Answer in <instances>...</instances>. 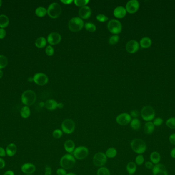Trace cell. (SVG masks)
<instances>
[{
  "label": "cell",
  "instance_id": "obj_1",
  "mask_svg": "<svg viewBox=\"0 0 175 175\" xmlns=\"http://www.w3.org/2000/svg\"><path fill=\"white\" fill-rule=\"evenodd\" d=\"M60 165L65 169H72L76 163V159L71 153H66L61 157L59 162Z\"/></svg>",
  "mask_w": 175,
  "mask_h": 175
},
{
  "label": "cell",
  "instance_id": "obj_2",
  "mask_svg": "<svg viewBox=\"0 0 175 175\" xmlns=\"http://www.w3.org/2000/svg\"><path fill=\"white\" fill-rule=\"evenodd\" d=\"M130 145L133 151L138 155H142L145 153L147 148L146 142L144 140L138 138L132 140Z\"/></svg>",
  "mask_w": 175,
  "mask_h": 175
},
{
  "label": "cell",
  "instance_id": "obj_3",
  "mask_svg": "<svg viewBox=\"0 0 175 175\" xmlns=\"http://www.w3.org/2000/svg\"><path fill=\"white\" fill-rule=\"evenodd\" d=\"M36 95L34 91L32 90H27L23 93L21 97V100L26 106H30L36 102Z\"/></svg>",
  "mask_w": 175,
  "mask_h": 175
},
{
  "label": "cell",
  "instance_id": "obj_4",
  "mask_svg": "<svg viewBox=\"0 0 175 175\" xmlns=\"http://www.w3.org/2000/svg\"><path fill=\"white\" fill-rule=\"evenodd\" d=\"M141 116L142 119L145 121L150 122L155 118V112L152 106L146 105L142 108Z\"/></svg>",
  "mask_w": 175,
  "mask_h": 175
},
{
  "label": "cell",
  "instance_id": "obj_5",
  "mask_svg": "<svg viewBox=\"0 0 175 175\" xmlns=\"http://www.w3.org/2000/svg\"><path fill=\"white\" fill-rule=\"evenodd\" d=\"M84 26V23L83 20L79 17H74L72 18L69 21L68 27L71 32H78L83 29Z\"/></svg>",
  "mask_w": 175,
  "mask_h": 175
},
{
  "label": "cell",
  "instance_id": "obj_6",
  "mask_svg": "<svg viewBox=\"0 0 175 175\" xmlns=\"http://www.w3.org/2000/svg\"><path fill=\"white\" fill-rule=\"evenodd\" d=\"M76 124L73 120L71 119H66L63 121L61 124V130L63 133L71 134L75 131Z\"/></svg>",
  "mask_w": 175,
  "mask_h": 175
},
{
  "label": "cell",
  "instance_id": "obj_7",
  "mask_svg": "<svg viewBox=\"0 0 175 175\" xmlns=\"http://www.w3.org/2000/svg\"><path fill=\"white\" fill-rule=\"evenodd\" d=\"M61 8L59 3L54 2L50 5L47 9V14L50 17L53 19L57 18L61 14Z\"/></svg>",
  "mask_w": 175,
  "mask_h": 175
},
{
  "label": "cell",
  "instance_id": "obj_8",
  "mask_svg": "<svg viewBox=\"0 0 175 175\" xmlns=\"http://www.w3.org/2000/svg\"><path fill=\"white\" fill-rule=\"evenodd\" d=\"M89 149L85 146H79L75 148L72 155L76 159L82 160L88 156Z\"/></svg>",
  "mask_w": 175,
  "mask_h": 175
},
{
  "label": "cell",
  "instance_id": "obj_9",
  "mask_svg": "<svg viewBox=\"0 0 175 175\" xmlns=\"http://www.w3.org/2000/svg\"><path fill=\"white\" fill-rule=\"evenodd\" d=\"M108 160L106 154L103 152H98L95 154L93 158V162L94 165L97 167L104 166Z\"/></svg>",
  "mask_w": 175,
  "mask_h": 175
},
{
  "label": "cell",
  "instance_id": "obj_10",
  "mask_svg": "<svg viewBox=\"0 0 175 175\" xmlns=\"http://www.w3.org/2000/svg\"><path fill=\"white\" fill-rule=\"evenodd\" d=\"M108 28L111 33L117 35L122 31V25L118 20L112 19L108 22Z\"/></svg>",
  "mask_w": 175,
  "mask_h": 175
},
{
  "label": "cell",
  "instance_id": "obj_11",
  "mask_svg": "<svg viewBox=\"0 0 175 175\" xmlns=\"http://www.w3.org/2000/svg\"><path fill=\"white\" fill-rule=\"evenodd\" d=\"M132 120L131 115L126 112H123L118 115L116 118V123L121 126L127 125L130 123Z\"/></svg>",
  "mask_w": 175,
  "mask_h": 175
},
{
  "label": "cell",
  "instance_id": "obj_12",
  "mask_svg": "<svg viewBox=\"0 0 175 175\" xmlns=\"http://www.w3.org/2000/svg\"><path fill=\"white\" fill-rule=\"evenodd\" d=\"M139 3L137 0H130L126 4V10L129 14H135L139 9Z\"/></svg>",
  "mask_w": 175,
  "mask_h": 175
},
{
  "label": "cell",
  "instance_id": "obj_13",
  "mask_svg": "<svg viewBox=\"0 0 175 175\" xmlns=\"http://www.w3.org/2000/svg\"><path fill=\"white\" fill-rule=\"evenodd\" d=\"M33 81L36 84L43 86L47 83L48 82V78L47 75L43 73H36L33 77Z\"/></svg>",
  "mask_w": 175,
  "mask_h": 175
},
{
  "label": "cell",
  "instance_id": "obj_14",
  "mask_svg": "<svg viewBox=\"0 0 175 175\" xmlns=\"http://www.w3.org/2000/svg\"><path fill=\"white\" fill-rule=\"evenodd\" d=\"M139 45L137 41L131 40L126 44V49L129 53H135L139 49Z\"/></svg>",
  "mask_w": 175,
  "mask_h": 175
},
{
  "label": "cell",
  "instance_id": "obj_15",
  "mask_svg": "<svg viewBox=\"0 0 175 175\" xmlns=\"http://www.w3.org/2000/svg\"><path fill=\"white\" fill-rule=\"evenodd\" d=\"M61 37L60 34L53 32L48 35L47 41L51 45H55L61 41Z\"/></svg>",
  "mask_w": 175,
  "mask_h": 175
},
{
  "label": "cell",
  "instance_id": "obj_16",
  "mask_svg": "<svg viewBox=\"0 0 175 175\" xmlns=\"http://www.w3.org/2000/svg\"><path fill=\"white\" fill-rule=\"evenodd\" d=\"M152 172L153 175H168L166 168L162 164H157L154 166Z\"/></svg>",
  "mask_w": 175,
  "mask_h": 175
},
{
  "label": "cell",
  "instance_id": "obj_17",
  "mask_svg": "<svg viewBox=\"0 0 175 175\" xmlns=\"http://www.w3.org/2000/svg\"><path fill=\"white\" fill-rule=\"evenodd\" d=\"M92 11L89 6H85L79 8V17L84 19H87L90 17Z\"/></svg>",
  "mask_w": 175,
  "mask_h": 175
},
{
  "label": "cell",
  "instance_id": "obj_18",
  "mask_svg": "<svg viewBox=\"0 0 175 175\" xmlns=\"http://www.w3.org/2000/svg\"><path fill=\"white\" fill-rule=\"evenodd\" d=\"M36 166L32 163H27L22 165L21 171L26 174H32L36 171Z\"/></svg>",
  "mask_w": 175,
  "mask_h": 175
},
{
  "label": "cell",
  "instance_id": "obj_19",
  "mask_svg": "<svg viewBox=\"0 0 175 175\" xmlns=\"http://www.w3.org/2000/svg\"><path fill=\"white\" fill-rule=\"evenodd\" d=\"M126 12H127L126 10V8H124V7L118 6L115 8L113 14L116 18L122 19L126 16Z\"/></svg>",
  "mask_w": 175,
  "mask_h": 175
},
{
  "label": "cell",
  "instance_id": "obj_20",
  "mask_svg": "<svg viewBox=\"0 0 175 175\" xmlns=\"http://www.w3.org/2000/svg\"><path fill=\"white\" fill-rule=\"evenodd\" d=\"M64 147L66 152H67L68 153L72 154L76 148L75 142L72 140H66L64 144Z\"/></svg>",
  "mask_w": 175,
  "mask_h": 175
},
{
  "label": "cell",
  "instance_id": "obj_21",
  "mask_svg": "<svg viewBox=\"0 0 175 175\" xmlns=\"http://www.w3.org/2000/svg\"><path fill=\"white\" fill-rule=\"evenodd\" d=\"M46 108L49 110H54L58 108L59 103L53 99L48 100L45 104Z\"/></svg>",
  "mask_w": 175,
  "mask_h": 175
},
{
  "label": "cell",
  "instance_id": "obj_22",
  "mask_svg": "<svg viewBox=\"0 0 175 175\" xmlns=\"http://www.w3.org/2000/svg\"><path fill=\"white\" fill-rule=\"evenodd\" d=\"M16 152H17V147L16 144L14 143L9 144L6 148V155L9 157H12L15 155Z\"/></svg>",
  "mask_w": 175,
  "mask_h": 175
},
{
  "label": "cell",
  "instance_id": "obj_23",
  "mask_svg": "<svg viewBox=\"0 0 175 175\" xmlns=\"http://www.w3.org/2000/svg\"><path fill=\"white\" fill-rule=\"evenodd\" d=\"M155 125H154L153 123L150 122H146L144 125V130L145 134L147 135H151L153 133L155 130Z\"/></svg>",
  "mask_w": 175,
  "mask_h": 175
},
{
  "label": "cell",
  "instance_id": "obj_24",
  "mask_svg": "<svg viewBox=\"0 0 175 175\" xmlns=\"http://www.w3.org/2000/svg\"><path fill=\"white\" fill-rule=\"evenodd\" d=\"M150 160L151 162H152L154 164H159V162L161 160V156L158 152H152L150 156Z\"/></svg>",
  "mask_w": 175,
  "mask_h": 175
},
{
  "label": "cell",
  "instance_id": "obj_25",
  "mask_svg": "<svg viewBox=\"0 0 175 175\" xmlns=\"http://www.w3.org/2000/svg\"><path fill=\"white\" fill-rule=\"evenodd\" d=\"M152 44L151 40L149 37H144L140 41V45L143 48H148Z\"/></svg>",
  "mask_w": 175,
  "mask_h": 175
},
{
  "label": "cell",
  "instance_id": "obj_26",
  "mask_svg": "<svg viewBox=\"0 0 175 175\" xmlns=\"http://www.w3.org/2000/svg\"><path fill=\"white\" fill-rule=\"evenodd\" d=\"M126 169L129 175H133L137 171V165L134 162H129L126 165Z\"/></svg>",
  "mask_w": 175,
  "mask_h": 175
},
{
  "label": "cell",
  "instance_id": "obj_27",
  "mask_svg": "<svg viewBox=\"0 0 175 175\" xmlns=\"http://www.w3.org/2000/svg\"><path fill=\"white\" fill-rule=\"evenodd\" d=\"M141 122L137 118L133 119L132 121L130 122V126L132 130H139L141 127Z\"/></svg>",
  "mask_w": 175,
  "mask_h": 175
},
{
  "label": "cell",
  "instance_id": "obj_28",
  "mask_svg": "<svg viewBox=\"0 0 175 175\" xmlns=\"http://www.w3.org/2000/svg\"><path fill=\"white\" fill-rule=\"evenodd\" d=\"M9 19L8 17L4 14L0 15V27L4 28L7 27L9 24Z\"/></svg>",
  "mask_w": 175,
  "mask_h": 175
},
{
  "label": "cell",
  "instance_id": "obj_29",
  "mask_svg": "<svg viewBox=\"0 0 175 175\" xmlns=\"http://www.w3.org/2000/svg\"><path fill=\"white\" fill-rule=\"evenodd\" d=\"M105 154L108 158H114L117 155V151L115 148H109L105 152Z\"/></svg>",
  "mask_w": 175,
  "mask_h": 175
},
{
  "label": "cell",
  "instance_id": "obj_30",
  "mask_svg": "<svg viewBox=\"0 0 175 175\" xmlns=\"http://www.w3.org/2000/svg\"><path fill=\"white\" fill-rule=\"evenodd\" d=\"M20 114H21L22 118H24V119H27L28 117H29L30 114H31L29 107L27 106L23 107L20 112Z\"/></svg>",
  "mask_w": 175,
  "mask_h": 175
},
{
  "label": "cell",
  "instance_id": "obj_31",
  "mask_svg": "<svg viewBox=\"0 0 175 175\" xmlns=\"http://www.w3.org/2000/svg\"><path fill=\"white\" fill-rule=\"evenodd\" d=\"M47 44V40L45 37H39L36 40V42H35V45L36 46L39 48H43Z\"/></svg>",
  "mask_w": 175,
  "mask_h": 175
},
{
  "label": "cell",
  "instance_id": "obj_32",
  "mask_svg": "<svg viewBox=\"0 0 175 175\" xmlns=\"http://www.w3.org/2000/svg\"><path fill=\"white\" fill-rule=\"evenodd\" d=\"M47 14V10L43 7H39L36 9V14L39 17H44Z\"/></svg>",
  "mask_w": 175,
  "mask_h": 175
},
{
  "label": "cell",
  "instance_id": "obj_33",
  "mask_svg": "<svg viewBox=\"0 0 175 175\" xmlns=\"http://www.w3.org/2000/svg\"><path fill=\"white\" fill-rule=\"evenodd\" d=\"M97 175H111L110 171L106 167L102 166L99 167L97 171Z\"/></svg>",
  "mask_w": 175,
  "mask_h": 175
},
{
  "label": "cell",
  "instance_id": "obj_34",
  "mask_svg": "<svg viewBox=\"0 0 175 175\" xmlns=\"http://www.w3.org/2000/svg\"><path fill=\"white\" fill-rule=\"evenodd\" d=\"M165 124L169 128L175 129V117H172L167 119Z\"/></svg>",
  "mask_w": 175,
  "mask_h": 175
},
{
  "label": "cell",
  "instance_id": "obj_35",
  "mask_svg": "<svg viewBox=\"0 0 175 175\" xmlns=\"http://www.w3.org/2000/svg\"><path fill=\"white\" fill-rule=\"evenodd\" d=\"M8 64V60L3 55H0V69H3Z\"/></svg>",
  "mask_w": 175,
  "mask_h": 175
},
{
  "label": "cell",
  "instance_id": "obj_36",
  "mask_svg": "<svg viewBox=\"0 0 175 175\" xmlns=\"http://www.w3.org/2000/svg\"><path fill=\"white\" fill-rule=\"evenodd\" d=\"M85 27L86 30H88V32H94L96 30V26L94 24L90 23V22H88V23L85 24Z\"/></svg>",
  "mask_w": 175,
  "mask_h": 175
},
{
  "label": "cell",
  "instance_id": "obj_37",
  "mask_svg": "<svg viewBox=\"0 0 175 175\" xmlns=\"http://www.w3.org/2000/svg\"><path fill=\"white\" fill-rule=\"evenodd\" d=\"M63 135V131L60 129H56V130H54L52 132V136H53V138L57 139L61 138Z\"/></svg>",
  "mask_w": 175,
  "mask_h": 175
},
{
  "label": "cell",
  "instance_id": "obj_38",
  "mask_svg": "<svg viewBox=\"0 0 175 175\" xmlns=\"http://www.w3.org/2000/svg\"><path fill=\"white\" fill-rule=\"evenodd\" d=\"M89 0H74V3L75 5L79 7H84V6H86L87 4L89 3Z\"/></svg>",
  "mask_w": 175,
  "mask_h": 175
},
{
  "label": "cell",
  "instance_id": "obj_39",
  "mask_svg": "<svg viewBox=\"0 0 175 175\" xmlns=\"http://www.w3.org/2000/svg\"><path fill=\"white\" fill-rule=\"evenodd\" d=\"M144 162V158L142 155H138L135 158V163L136 165H141Z\"/></svg>",
  "mask_w": 175,
  "mask_h": 175
},
{
  "label": "cell",
  "instance_id": "obj_40",
  "mask_svg": "<svg viewBox=\"0 0 175 175\" xmlns=\"http://www.w3.org/2000/svg\"><path fill=\"white\" fill-rule=\"evenodd\" d=\"M119 40V37L118 35H114L110 37L109 42L110 44L113 45L117 43Z\"/></svg>",
  "mask_w": 175,
  "mask_h": 175
},
{
  "label": "cell",
  "instance_id": "obj_41",
  "mask_svg": "<svg viewBox=\"0 0 175 175\" xmlns=\"http://www.w3.org/2000/svg\"><path fill=\"white\" fill-rule=\"evenodd\" d=\"M97 20L99 21V22H106V21L108 20V18L103 14H99L97 15L96 17Z\"/></svg>",
  "mask_w": 175,
  "mask_h": 175
},
{
  "label": "cell",
  "instance_id": "obj_42",
  "mask_svg": "<svg viewBox=\"0 0 175 175\" xmlns=\"http://www.w3.org/2000/svg\"><path fill=\"white\" fill-rule=\"evenodd\" d=\"M45 52L47 55L48 56H52L54 54V48L52 46H51V45H48L46 48Z\"/></svg>",
  "mask_w": 175,
  "mask_h": 175
},
{
  "label": "cell",
  "instance_id": "obj_43",
  "mask_svg": "<svg viewBox=\"0 0 175 175\" xmlns=\"http://www.w3.org/2000/svg\"><path fill=\"white\" fill-rule=\"evenodd\" d=\"M163 120L161 118H156L154 120L153 123L154 125L155 126H161L162 124H163Z\"/></svg>",
  "mask_w": 175,
  "mask_h": 175
},
{
  "label": "cell",
  "instance_id": "obj_44",
  "mask_svg": "<svg viewBox=\"0 0 175 175\" xmlns=\"http://www.w3.org/2000/svg\"><path fill=\"white\" fill-rule=\"evenodd\" d=\"M56 174L57 175H67V171L66 169H63L62 167L59 168L56 170Z\"/></svg>",
  "mask_w": 175,
  "mask_h": 175
},
{
  "label": "cell",
  "instance_id": "obj_45",
  "mask_svg": "<svg viewBox=\"0 0 175 175\" xmlns=\"http://www.w3.org/2000/svg\"><path fill=\"white\" fill-rule=\"evenodd\" d=\"M52 170L49 165H46L45 168V175H52Z\"/></svg>",
  "mask_w": 175,
  "mask_h": 175
},
{
  "label": "cell",
  "instance_id": "obj_46",
  "mask_svg": "<svg viewBox=\"0 0 175 175\" xmlns=\"http://www.w3.org/2000/svg\"><path fill=\"white\" fill-rule=\"evenodd\" d=\"M131 116L133 117V119L134 118H137L139 116V112L137 110H133L131 111Z\"/></svg>",
  "mask_w": 175,
  "mask_h": 175
},
{
  "label": "cell",
  "instance_id": "obj_47",
  "mask_svg": "<svg viewBox=\"0 0 175 175\" xmlns=\"http://www.w3.org/2000/svg\"><path fill=\"white\" fill-rule=\"evenodd\" d=\"M169 141L171 144L175 145V133L171 134L169 136Z\"/></svg>",
  "mask_w": 175,
  "mask_h": 175
},
{
  "label": "cell",
  "instance_id": "obj_48",
  "mask_svg": "<svg viewBox=\"0 0 175 175\" xmlns=\"http://www.w3.org/2000/svg\"><path fill=\"white\" fill-rule=\"evenodd\" d=\"M144 165H145V167L148 169H153V163L151 161L146 162Z\"/></svg>",
  "mask_w": 175,
  "mask_h": 175
},
{
  "label": "cell",
  "instance_id": "obj_49",
  "mask_svg": "<svg viewBox=\"0 0 175 175\" xmlns=\"http://www.w3.org/2000/svg\"><path fill=\"white\" fill-rule=\"evenodd\" d=\"M6 32L4 28H0V39H4L6 36Z\"/></svg>",
  "mask_w": 175,
  "mask_h": 175
},
{
  "label": "cell",
  "instance_id": "obj_50",
  "mask_svg": "<svg viewBox=\"0 0 175 175\" xmlns=\"http://www.w3.org/2000/svg\"><path fill=\"white\" fill-rule=\"evenodd\" d=\"M6 155V150H4V148L2 147H0V157H3Z\"/></svg>",
  "mask_w": 175,
  "mask_h": 175
},
{
  "label": "cell",
  "instance_id": "obj_51",
  "mask_svg": "<svg viewBox=\"0 0 175 175\" xmlns=\"http://www.w3.org/2000/svg\"><path fill=\"white\" fill-rule=\"evenodd\" d=\"M5 166V162L3 159L0 158V169H3Z\"/></svg>",
  "mask_w": 175,
  "mask_h": 175
},
{
  "label": "cell",
  "instance_id": "obj_52",
  "mask_svg": "<svg viewBox=\"0 0 175 175\" xmlns=\"http://www.w3.org/2000/svg\"><path fill=\"white\" fill-rule=\"evenodd\" d=\"M74 2L72 0H61V2L66 5H69L72 3V2Z\"/></svg>",
  "mask_w": 175,
  "mask_h": 175
},
{
  "label": "cell",
  "instance_id": "obj_53",
  "mask_svg": "<svg viewBox=\"0 0 175 175\" xmlns=\"http://www.w3.org/2000/svg\"><path fill=\"white\" fill-rule=\"evenodd\" d=\"M171 158H173V159H175V148H173L171 151Z\"/></svg>",
  "mask_w": 175,
  "mask_h": 175
},
{
  "label": "cell",
  "instance_id": "obj_54",
  "mask_svg": "<svg viewBox=\"0 0 175 175\" xmlns=\"http://www.w3.org/2000/svg\"><path fill=\"white\" fill-rule=\"evenodd\" d=\"M4 175H14V171H12L9 170V171H6L4 173Z\"/></svg>",
  "mask_w": 175,
  "mask_h": 175
},
{
  "label": "cell",
  "instance_id": "obj_55",
  "mask_svg": "<svg viewBox=\"0 0 175 175\" xmlns=\"http://www.w3.org/2000/svg\"><path fill=\"white\" fill-rule=\"evenodd\" d=\"M64 107V104L61 103H59V106H58V108H62Z\"/></svg>",
  "mask_w": 175,
  "mask_h": 175
},
{
  "label": "cell",
  "instance_id": "obj_56",
  "mask_svg": "<svg viewBox=\"0 0 175 175\" xmlns=\"http://www.w3.org/2000/svg\"><path fill=\"white\" fill-rule=\"evenodd\" d=\"M3 76V72L0 69V79H1Z\"/></svg>",
  "mask_w": 175,
  "mask_h": 175
},
{
  "label": "cell",
  "instance_id": "obj_57",
  "mask_svg": "<svg viewBox=\"0 0 175 175\" xmlns=\"http://www.w3.org/2000/svg\"><path fill=\"white\" fill-rule=\"evenodd\" d=\"M66 175H77L76 174L74 173H68Z\"/></svg>",
  "mask_w": 175,
  "mask_h": 175
},
{
  "label": "cell",
  "instance_id": "obj_58",
  "mask_svg": "<svg viewBox=\"0 0 175 175\" xmlns=\"http://www.w3.org/2000/svg\"><path fill=\"white\" fill-rule=\"evenodd\" d=\"M2 1H1V0H0V7H1V5H2Z\"/></svg>",
  "mask_w": 175,
  "mask_h": 175
},
{
  "label": "cell",
  "instance_id": "obj_59",
  "mask_svg": "<svg viewBox=\"0 0 175 175\" xmlns=\"http://www.w3.org/2000/svg\"><path fill=\"white\" fill-rule=\"evenodd\" d=\"M32 175V174H26V175Z\"/></svg>",
  "mask_w": 175,
  "mask_h": 175
},
{
  "label": "cell",
  "instance_id": "obj_60",
  "mask_svg": "<svg viewBox=\"0 0 175 175\" xmlns=\"http://www.w3.org/2000/svg\"></svg>",
  "mask_w": 175,
  "mask_h": 175
}]
</instances>
